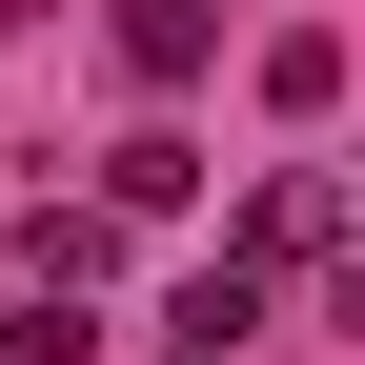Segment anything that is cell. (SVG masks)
<instances>
[{
	"mask_svg": "<svg viewBox=\"0 0 365 365\" xmlns=\"http://www.w3.org/2000/svg\"><path fill=\"white\" fill-rule=\"evenodd\" d=\"M325 163H284V182H264V203H244V244H223V264H264V284H284V264H325Z\"/></svg>",
	"mask_w": 365,
	"mask_h": 365,
	"instance_id": "6da1fadb",
	"label": "cell"
},
{
	"mask_svg": "<svg viewBox=\"0 0 365 365\" xmlns=\"http://www.w3.org/2000/svg\"><path fill=\"white\" fill-rule=\"evenodd\" d=\"M102 325H81V304H21V325H0V365H81Z\"/></svg>",
	"mask_w": 365,
	"mask_h": 365,
	"instance_id": "8992f818",
	"label": "cell"
},
{
	"mask_svg": "<svg viewBox=\"0 0 365 365\" xmlns=\"http://www.w3.org/2000/svg\"><path fill=\"white\" fill-rule=\"evenodd\" d=\"M102 41H122V81H203L223 61V0H122Z\"/></svg>",
	"mask_w": 365,
	"mask_h": 365,
	"instance_id": "7a4b0ae2",
	"label": "cell"
},
{
	"mask_svg": "<svg viewBox=\"0 0 365 365\" xmlns=\"http://www.w3.org/2000/svg\"><path fill=\"white\" fill-rule=\"evenodd\" d=\"M21 264H41V304H81V284L122 264V223H102V203H41V223H21Z\"/></svg>",
	"mask_w": 365,
	"mask_h": 365,
	"instance_id": "277c9868",
	"label": "cell"
},
{
	"mask_svg": "<svg viewBox=\"0 0 365 365\" xmlns=\"http://www.w3.org/2000/svg\"><path fill=\"white\" fill-rule=\"evenodd\" d=\"M182 203H203V143H163V122L102 143V223H182Z\"/></svg>",
	"mask_w": 365,
	"mask_h": 365,
	"instance_id": "3957f363",
	"label": "cell"
},
{
	"mask_svg": "<svg viewBox=\"0 0 365 365\" xmlns=\"http://www.w3.org/2000/svg\"><path fill=\"white\" fill-rule=\"evenodd\" d=\"M264 102H284V122H325V102H345V41H325V21H284V41H264Z\"/></svg>",
	"mask_w": 365,
	"mask_h": 365,
	"instance_id": "5b68a950",
	"label": "cell"
}]
</instances>
